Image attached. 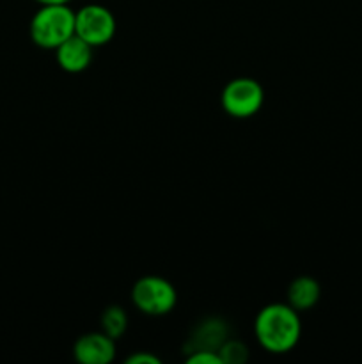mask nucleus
I'll return each instance as SVG.
<instances>
[{"label": "nucleus", "instance_id": "obj_12", "mask_svg": "<svg viewBox=\"0 0 362 364\" xmlns=\"http://www.w3.org/2000/svg\"><path fill=\"white\" fill-rule=\"evenodd\" d=\"M188 364H222L219 352L216 350H204V348H199V350H192L187 358Z\"/></svg>", "mask_w": 362, "mask_h": 364}, {"label": "nucleus", "instance_id": "obj_6", "mask_svg": "<svg viewBox=\"0 0 362 364\" xmlns=\"http://www.w3.org/2000/svg\"><path fill=\"white\" fill-rule=\"evenodd\" d=\"M73 355L82 364H109L116 358V340L105 333H87L75 341Z\"/></svg>", "mask_w": 362, "mask_h": 364}, {"label": "nucleus", "instance_id": "obj_10", "mask_svg": "<svg viewBox=\"0 0 362 364\" xmlns=\"http://www.w3.org/2000/svg\"><path fill=\"white\" fill-rule=\"evenodd\" d=\"M128 327V316L121 306H109L102 315V331L112 340H119Z\"/></svg>", "mask_w": 362, "mask_h": 364}, {"label": "nucleus", "instance_id": "obj_4", "mask_svg": "<svg viewBox=\"0 0 362 364\" xmlns=\"http://www.w3.org/2000/svg\"><path fill=\"white\" fill-rule=\"evenodd\" d=\"M224 110L231 117L236 119H247L259 112V109L265 103V91L261 84L254 78L238 77L227 82L224 87L222 96H220Z\"/></svg>", "mask_w": 362, "mask_h": 364}, {"label": "nucleus", "instance_id": "obj_2", "mask_svg": "<svg viewBox=\"0 0 362 364\" xmlns=\"http://www.w3.org/2000/svg\"><path fill=\"white\" fill-rule=\"evenodd\" d=\"M31 39L45 50H55L75 36V11L67 4L39 6L31 20Z\"/></svg>", "mask_w": 362, "mask_h": 364}, {"label": "nucleus", "instance_id": "obj_14", "mask_svg": "<svg viewBox=\"0 0 362 364\" xmlns=\"http://www.w3.org/2000/svg\"><path fill=\"white\" fill-rule=\"evenodd\" d=\"M39 6H50V4H70L71 0H34Z\"/></svg>", "mask_w": 362, "mask_h": 364}, {"label": "nucleus", "instance_id": "obj_5", "mask_svg": "<svg viewBox=\"0 0 362 364\" xmlns=\"http://www.w3.org/2000/svg\"><path fill=\"white\" fill-rule=\"evenodd\" d=\"M116 16L102 4H87L75 11V34L92 46H103L116 34Z\"/></svg>", "mask_w": 362, "mask_h": 364}, {"label": "nucleus", "instance_id": "obj_9", "mask_svg": "<svg viewBox=\"0 0 362 364\" xmlns=\"http://www.w3.org/2000/svg\"><path fill=\"white\" fill-rule=\"evenodd\" d=\"M226 340H227V327L222 320H215V318L204 320V322L195 329L194 336H192V341H194L192 350L204 348V350L219 352L220 345H222Z\"/></svg>", "mask_w": 362, "mask_h": 364}, {"label": "nucleus", "instance_id": "obj_3", "mask_svg": "<svg viewBox=\"0 0 362 364\" xmlns=\"http://www.w3.org/2000/svg\"><path fill=\"white\" fill-rule=\"evenodd\" d=\"M176 301V290L165 277L144 276L131 288V302L144 315H167L174 309Z\"/></svg>", "mask_w": 362, "mask_h": 364}, {"label": "nucleus", "instance_id": "obj_8", "mask_svg": "<svg viewBox=\"0 0 362 364\" xmlns=\"http://www.w3.org/2000/svg\"><path fill=\"white\" fill-rule=\"evenodd\" d=\"M319 295H322V288L318 281L311 276H300L291 281L287 288V304L298 313L307 311L314 308L316 302L319 301Z\"/></svg>", "mask_w": 362, "mask_h": 364}, {"label": "nucleus", "instance_id": "obj_7", "mask_svg": "<svg viewBox=\"0 0 362 364\" xmlns=\"http://www.w3.org/2000/svg\"><path fill=\"white\" fill-rule=\"evenodd\" d=\"M92 48L94 46L84 41L80 36H71L55 48L57 64L60 66V70L67 71V73H82L91 66Z\"/></svg>", "mask_w": 362, "mask_h": 364}, {"label": "nucleus", "instance_id": "obj_1", "mask_svg": "<svg viewBox=\"0 0 362 364\" xmlns=\"http://www.w3.org/2000/svg\"><path fill=\"white\" fill-rule=\"evenodd\" d=\"M254 333L258 343L270 354H286L297 347L302 334V323L298 311L290 304L265 306L258 313L254 322Z\"/></svg>", "mask_w": 362, "mask_h": 364}, {"label": "nucleus", "instance_id": "obj_13", "mask_svg": "<svg viewBox=\"0 0 362 364\" xmlns=\"http://www.w3.org/2000/svg\"><path fill=\"white\" fill-rule=\"evenodd\" d=\"M128 364H160V359L149 352H135L126 359Z\"/></svg>", "mask_w": 362, "mask_h": 364}, {"label": "nucleus", "instance_id": "obj_11", "mask_svg": "<svg viewBox=\"0 0 362 364\" xmlns=\"http://www.w3.org/2000/svg\"><path fill=\"white\" fill-rule=\"evenodd\" d=\"M222 364H243L248 359L247 345L236 340H226L219 348Z\"/></svg>", "mask_w": 362, "mask_h": 364}]
</instances>
